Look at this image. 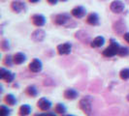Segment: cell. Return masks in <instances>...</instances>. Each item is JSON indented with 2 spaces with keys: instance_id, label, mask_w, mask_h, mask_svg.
<instances>
[{
  "instance_id": "1",
  "label": "cell",
  "mask_w": 129,
  "mask_h": 116,
  "mask_svg": "<svg viewBox=\"0 0 129 116\" xmlns=\"http://www.w3.org/2000/svg\"><path fill=\"white\" fill-rule=\"evenodd\" d=\"M79 107L86 116H92V99L90 96H85L79 102Z\"/></svg>"
},
{
  "instance_id": "2",
  "label": "cell",
  "mask_w": 129,
  "mask_h": 116,
  "mask_svg": "<svg viewBox=\"0 0 129 116\" xmlns=\"http://www.w3.org/2000/svg\"><path fill=\"white\" fill-rule=\"evenodd\" d=\"M119 46H120V45H119V44H118L116 41H115L114 39H111L110 45H109L108 47H106L103 50V52H102L103 56L108 57V58L116 56V54H117V52H118Z\"/></svg>"
},
{
  "instance_id": "3",
  "label": "cell",
  "mask_w": 129,
  "mask_h": 116,
  "mask_svg": "<svg viewBox=\"0 0 129 116\" xmlns=\"http://www.w3.org/2000/svg\"><path fill=\"white\" fill-rule=\"evenodd\" d=\"M71 17L69 14H58L54 17L53 19V22L54 24H56L58 26H66L67 28H70L69 27V22L71 21Z\"/></svg>"
},
{
  "instance_id": "4",
  "label": "cell",
  "mask_w": 129,
  "mask_h": 116,
  "mask_svg": "<svg viewBox=\"0 0 129 116\" xmlns=\"http://www.w3.org/2000/svg\"><path fill=\"white\" fill-rule=\"evenodd\" d=\"M16 77V74L11 71H8L5 68H1L0 69V78L2 80H4L7 83H11L13 82L14 79Z\"/></svg>"
},
{
  "instance_id": "5",
  "label": "cell",
  "mask_w": 129,
  "mask_h": 116,
  "mask_svg": "<svg viewBox=\"0 0 129 116\" xmlns=\"http://www.w3.org/2000/svg\"><path fill=\"white\" fill-rule=\"evenodd\" d=\"M28 69L31 73L34 74H38L43 70V63L42 61L38 58H34L32 61L28 65Z\"/></svg>"
},
{
  "instance_id": "6",
  "label": "cell",
  "mask_w": 129,
  "mask_h": 116,
  "mask_svg": "<svg viewBox=\"0 0 129 116\" xmlns=\"http://www.w3.org/2000/svg\"><path fill=\"white\" fill-rule=\"evenodd\" d=\"M110 9L113 13L115 14H120L122 13L125 9V5L122 1L120 0H114L110 5Z\"/></svg>"
},
{
  "instance_id": "7",
  "label": "cell",
  "mask_w": 129,
  "mask_h": 116,
  "mask_svg": "<svg viewBox=\"0 0 129 116\" xmlns=\"http://www.w3.org/2000/svg\"><path fill=\"white\" fill-rule=\"evenodd\" d=\"M11 9L13 10L15 13L19 14L21 12H25L26 11V5L24 2L20 1V0H14L11 3Z\"/></svg>"
},
{
  "instance_id": "8",
  "label": "cell",
  "mask_w": 129,
  "mask_h": 116,
  "mask_svg": "<svg viewBox=\"0 0 129 116\" xmlns=\"http://www.w3.org/2000/svg\"><path fill=\"white\" fill-rule=\"evenodd\" d=\"M37 106H38L39 109L42 110V111H49L52 108V103L47 98H41V99H39V101L37 102Z\"/></svg>"
},
{
  "instance_id": "9",
  "label": "cell",
  "mask_w": 129,
  "mask_h": 116,
  "mask_svg": "<svg viewBox=\"0 0 129 116\" xmlns=\"http://www.w3.org/2000/svg\"><path fill=\"white\" fill-rule=\"evenodd\" d=\"M56 50L59 55H68L71 53L72 50V44L67 42L64 44H61V45H58L56 47Z\"/></svg>"
},
{
  "instance_id": "10",
  "label": "cell",
  "mask_w": 129,
  "mask_h": 116,
  "mask_svg": "<svg viewBox=\"0 0 129 116\" xmlns=\"http://www.w3.org/2000/svg\"><path fill=\"white\" fill-rule=\"evenodd\" d=\"M31 39L32 41L36 42V43H41L43 42L46 39V32L45 30L39 28V29H36L35 31H33V33L31 34Z\"/></svg>"
},
{
  "instance_id": "11",
  "label": "cell",
  "mask_w": 129,
  "mask_h": 116,
  "mask_svg": "<svg viewBox=\"0 0 129 116\" xmlns=\"http://www.w3.org/2000/svg\"><path fill=\"white\" fill-rule=\"evenodd\" d=\"M31 21H32V23L35 26L42 27V26L45 25L46 18L43 15H41V14H35V15H33L32 17H31Z\"/></svg>"
},
{
  "instance_id": "12",
  "label": "cell",
  "mask_w": 129,
  "mask_h": 116,
  "mask_svg": "<svg viewBox=\"0 0 129 116\" xmlns=\"http://www.w3.org/2000/svg\"><path fill=\"white\" fill-rule=\"evenodd\" d=\"M71 15L76 19H83L86 15V10L83 6H76L72 9Z\"/></svg>"
},
{
  "instance_id": "13",
  "label": "cell",
  "mask_w": 129,
  "mask_h": 116,
  "mask_svg": "<svg viewBox=\"0 0 129 116\" xmlns=\"http://www.w3.org/2000/svg\"><path fill=\"white\" fill-rule=\"evenodd\" d=\"M113 28H114V31L117 34H119V35H123L125 31V29H126V24H125V22L123 21V20H117L116 21L115 23H114V26H113Z\"/></svg>"
},
{
  "instance_id": "14",
  "label": "cell",
  "mask_w": 129,
  "mask_h": 116,
  "mask_svg": "<svg viewBox=\"0 0 129 116\" xmlns=\"http://www.w3.org/2000/svg\"><path fill=\"white\" fill-rule=\"evenodd\" d=\"M79 96V92L73 88H68L64 91L63 93V97H64L66 100H69V101H73V100H76Z\"/></svg>"
},
{
  "instance_id": "15",
  "label": "cell",
  "mask_w": 129,
  "mask_h": 116,
  "mask_svg": "<svg viewBox=\"0 0 129 116\" xmlns=\"http://www.w3.org/2000/svg\"><path fill=\"white\" fill-rule=\"evenodd\" d=\"M86 22L89 24V25H92V26H97L100 24V22H99V17H98V15L96 13H91L89 14L87 17H86Z\"/></svg>"
},
{
  "instance_id": "16",
  "label": "cell",
  "mask_w": 129,
  "mask_h": 116,
  "mask_svg": "<svg viewBox=\"0 0 129 116\" xmlns=\"http://www.w3.org/2000/svg\"><path fill=\"white\" fill-rule=\"evenodd\" d=\"M13 60L15 65H21L26 61V55L23 52H17L13 55Z\"/></svg>"
},
{
  "instance_id": "17",
  "label": "cell",
  "mask_w": 129,
  "mask_h": 116,
  "mask_svg": "<svg viewBox=\"0 0 129 116\" xmlns=\"http://www.w3.org/2000/svg\"><path fill=\"white\" fill-rule=\"evenodd\" d=\"M105 44V38L103 36H97L96 38L93 39V41L90 42L91 47H101Z\"/></svg>"
},
{
  "instance_id": "18",
  "label": "cell",
  "mask_w": 129,
  "mask_h": 116,
  "mask_svg": "<svg viewBox=\"0 0 129 116\" xmlns=\"http://www.w3.org/2000/svg\"><path fill=\"white\" fill-rule=\"evenodd\" d=\"M31 106L29 104H21L19 108V116H28L31 113Z\"/></svg>"
},
{
  "instance_id": "19",
  "label": "cell",
  "mask_w": 129,
  "mask_h": 116,
  "mask_svg": "<svg viewBox=\"0 0 129 116\" xmlns=\"http://www.w3.org/2000/svg\"><path fill=\"white\" fill-rule=\"evenodd\" d=\"M4 103H6V104H8V105L13 106V105L17 104L18 100H17V98L14 96L13 94H7L6 96L4 97Z\"/></svg>"
},
{
  "instance_id": "20",
  "label": "cell",
  "mask_w": 129,
  "mask_h": 116,
  "mask_svg": "<svg viewBox=\"0 0 129 116\" xmlns=\"http://www.w3.org/2000/svg\"><path fill=\"white\" fill-rule=\"evenodd\" d=\"M25 94L27 96L32 97V98H35V97L38 96V90H37V87L35 85H29L25 88Z\"/></svg>"
},
{
  "instance_id": "21",
  "label": "cell",
  "mask_w": 129,
  "mask_h": 116,
  "mask_svg": "<svg viewBox=\"0 0 129 116\" xmlns=\"http://www.w3.org/2000/svg\"><path fill=\"white\" fill-rule=\"evenodd\" d=\"M54 112L57 113V114H61L63 115L67 112V107L65 106L64 103H58L55 104L54 106Z\"/></svg>"
},
{
  "instance_id": "22",
  "label": "cell",
  "mask_w": 129,
  "mask_h": 116,
  "mask_svg": "<svg viewBox=\"0 0 129 116\" xmlns=\"http://www.w3.org/2000/svg\"><path fill=\"white\" fill-rule=\"evenodd\" d=\"M75 37L77 39H79L80 41H82V42H87L88 40H89V35L87 34L86 32H84L83 30H81V31H78L76 33V35H75Z\"/></svg>"
},
{
  "instance_id": "23",
  "label": "cell",
  "mask_w": 129,
  "mask_h": 116,
  "mask_svg": "<svg viewBox=\"0 0 129 116\" xmlns=\"http://www.w3.org/2000/svg\"><path fill=\"white\" fill-rule=\"evenodd\" d=\"M119 77L122 80H128L129 79V68H123L119 72Z\"/></svg>"
},
{
  "instance_id": "24",
  "label": "cell",
  "mask_w": 129,
  "mask_h": 116,
  "mask_svg": "<svg viewBox=\"0 0 129 116\" xmlns=\"http://www.w3.org/2000/svg\"><path fill=\"white\" fill-rule=\"evenodd\" d=\"M117 55L120 57H126L129 55V48L126 46H119V49L117 52Z\"/></svg>"
},
{
  "instance_id": "25",
  "label": "cell",
  "mask_w": 129,
  "mask_h": 116,
  "mask_svg": "<svg viewBox=\"0 0 129 116\" xmlns=\"http://www.w3.org/2000/svg\"><path fill=\"white\" fill-rule=\"evenodd\" d=\"M3 64H4V66H7V67H12L14 64L13 56L10 55V54L6 55L3 59Z\"/></svg>"
},
{
  "instance_id": "26",
  "label": "cell",
  "mask_w": 129,
  "mask_h": 116,
  "mask_svg": "<svg viewBox=\"0 0 129 116\" xmlns=\"http://www.w3.org/2000/svg\"><path fill=\"white\" fill-rule=\"evenodd\" d=\"M10 113H11V110L5 104H2L0 106V116H10Z\"/></svg>"
},
{
  "instance_id": "27",
  "label": "cell",
  "mask_w": 129,
  "mask_h": 116,
  "mask_svg": "<svg viewBox=\"0 0 129 116\" xmlns=\"http://www.w3.org/2000/svg\"><path fill=\"white\" fill-rule=\"evenodd\" d=\"M1 49L3 51H7L10 49V42L7 39H3L1 41Z\"/></svg>"
},
{
  "instance_id": "28",
  "label": "cell",
  "mask_w": 129,
  "mask_h": 116,
  "mask_svg": "<svg viewBox=\"0 0 129 116\" xmlns=\"http://www.w3.org/2000/svg\"><path fill=\"white\" fill-rule=\"evenodd\" d=\"M123 39H124V41H125L126 43L129 44V32H126L123 34Z\"/></svg>"
},
{
  "instance_id": "29",
  "label": "cell",
  "mask_w": 129,
  "mask_h": 116,
  "mask_svg": "<svg viewBox=\"0 0 129 116\" xmlns=\"http://www.w3.org/2000/svg\"><path fill=\"white\" fill-rule=\"evenodd\" d=\"M47 2L49 4H51V5H55L58 2V0H47Z\"/></svg>"
},
{
  "instance_id": "30",
  "label": "cell",
  "mask_w": 129,
  "mask_h": 116,
  "mask_svg": "<svg viewBox=\"0 0 129 116\" xmlns=\"http://www.w3.org/2000/svg\"><path fill=\"white\" fill-rule=\"evenodd\" d=\"M47 115L48 116H57L54 112H47Z\"/></svg>"
},
{
  "instance_id": "31",
  "label": "cell",
  "mask_w": 129,
  "mask_h": 116,
  "mask_svg": "<svg viewBox=\"0 0 129 116\" xmlns=\"http://www.w3.org/2000/svg\"><path fill=\"white\" fill-rule=\"evenodd\" d=\"M34 116H48V115H47V112H45V113H37V114H35Z\"/></svg>"
},
{
  "instance_id": "32",
  "label": "cell",
  "mask_w": 129,
  "mask_h": 116,
  "mask_svg": "<svg viewBox=\"0 0 129 116\" xmlns=\"http://www.w3.org/2000/svg\"><path fill=\"white\" fill-rule=\"evenodd\" d=\"M30 3H37V2H39L40 0H28Z\"/></svg>"
},
{
  "instance_id": "33",
  "label": "cell",
  "mask_w": 129,
  "mask_h": 116,
  "mask_svg": "<svg viewBox=\"0 0 129 116\" xmlns=\"http://www.w3.org/2000/svg\"><path fill=\"white\" fill-rule=\"evenodd\" d=\"M61 116H75V115H72V114H66V113H65V114H63V115H61Z\"/></svg>"
},
{
  "instance_id": "34",
  "label": "cell",
  "mask_w": 129,
  "mask_h": 116,
  "mask_svg": "<svg viewBox=\"0 0 129 116\" xmlns=\"http://www.w3.org/2000/svg\"><path fill=\"white\" fill-rule=\"evenodd\" d=\"M126 99H127V101H128V102H129V94H128V95H127V96H126Z\"/></svg>"
},
{
  "instance_id": "35",
  "label": "cell",
  "mask_w": 129,
  "mask_h": 116,
  "mask_svg": "<svg viewBox=\"0 0 129 116\" xmlns=\"http://www.w3.org/2000/svg\"><path fill=\"white\" fill-rule=\"evenodd\" d=\"M60 1H62V2H65V1H67V0H60Z\"/></svg>"
}]
</instances>
